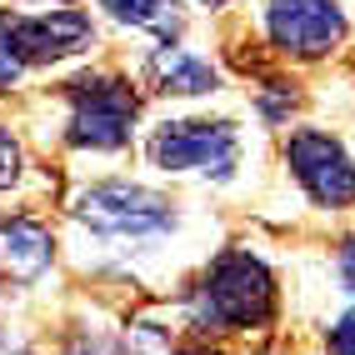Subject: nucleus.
<instances>
[{
  "label": "nucleus",
  "instance_id": "obj_2",
  "mask_svg": "<svg viewBox=\"0 0 355 355\" xmlns=\"http://www.w3.org/2000/svg\"><path fill=\"white\" fill-rule=\"evenodd\" d=\"M70 216L80 225H90L96 235H110V241H150V235L171 230L175 210L165 196L146 191V185H130V180H105V185H90V191L76 196Z\"/></svg>",
  "mask_w": 355,
  "mask_h": 355
},
{
  "label": "nucleus",
  "instance_id": "obj_11",
  "mask_svg": "<svg viewBox=\"0 0 355 355\" xmlns=\"http://www.w3.org/2000/svg\"><path fill=\"white\" fill-rule=\"evenodd\" d=\"M15 175H20V146H15V135L0 125V191L15 185Z\"/></svg>",
  "mask_w": 355,
  "mask_h": 355
},
{
  "label": "nucleus",
  "instance_id": "obj_14",
  "mask_svg": "<svg viewBox=\"0 0 355 355\" xmlns=\"http://www.w3.org/2000/svg\"><path fill=\"white\" fill-rule=\"evenodd\" d=\"M340 280L355 291V241H345V245H340Z\"/></svg>",
  "mask_w": 355,
  "mask_h": 355
},
{
  "label": "nucleus",
  "instance_id": "obj_4",
  "mask_svg": "<svg viewBox=\"0 0 355 355\" xmlns=\"http://www.w3.org/2000/svg\"><path fill=\"white\" fill-rule=\"evenodd\" d=\"M150 160L160 171H200L225 180L241 160V135L230 121H171L155 130Z\"/></svg>",
  "mask_w": 355,
  "mask_h": 355
},
{
  "label": "nucleus",
  "instance_id": "obj_8",
  "mask_svg": "<svg viewBox=\"0 0 355 355\" xmlns=\"http://www.w3.org/2000/svg\"><path fill=\"white\" fill-rule=\"evenodd\" d=\"M51 230L35 225V220H0V270L10 280H35L45 266H51Z\"/></svg>",
  "mask_w": 355,
  "mask_h": 355
},
{
  "label": "nucleus",
  "instance_id": "obj_12",
  "mask_svg": "<svg viewBox=\"0 0 355 355\" xmlns=\"http://www.w3.org/2000/svg\"><path fill=\"white\" fill-rule=\"evenodd\" d=\"M20 70H26V60H20L15 40H10V31H6V20H0V85H10Z\"/></svg>",
  "mask_w": 355,
  "mask_h": 355
},
{
  "label": "nucleus",
  "instance_id": "obj_1",
  "mask_svg": "<svg viewBox=\"0 0 355 355\" xmlns=\"http://www.w3.org/2000/svg\"><path fill=\"white\" fill-rule=\"evenodd\" d=\"M191 311H196V325H205V330L260 325V320H270V311H275V280H270V270L260 266L255 255L230 250V255H220L216 266L205 270Z\"/></svg>",
  "mask_w": 355,
  "mask_h": 355
},
{
  "label": "nucleus",
  "instance_id": "obj_15",
  "mask_svg": "<svg viewBox=\"0 0 355 355\" xmlns=\"http://www.w3.org/2000/svg\"><path fill=\"white\" fill-rule=\"evenodd\" d=\"M80 355H115V350H101V345H96V350H80Z\"/></svg>",
  "mask_w": 355,
  "mask_h": 355
},
{
  "label": "nucleus",
  "instance_id": "obj_9",
  "mask_svg": "<svg viewBox=\"0 0 355 355\" xmlns=\"http://www.w3.org/2000/svg\"><path fill=\"white\" fill-rule=\"evenodd\" d=\"M150 76L165 96H205V90H220V76L196 51H185V45H160L155 60H150Z\"/></svg>",
  "mask_w": 355,
  "mask_h": 355
},
{
  "label": "nucleus",
  "instance_id": "obj_10",
  "mask_svg": "<svg viewBox=\"0 0 355 355\" xmlns=\"http://www.w3.org/2000/svg\"><path fill=\"white\" fill-rule=\"evenodd\" d=\"M101 6L121 20V26H135V31H155V35H171L180 26V10L175 0H101Z\"/></svg>",
  "mask_w": 355,
  "mask_h": 355
},
{
  "label": "nucleus",
  "instance_id": "obj_5",
  "mask_svg": "<svg viewBox=\"0 0 355 355\" xmlns=\"http://www.w3.org/2000/svg\"><path fill=\"white\" fill-rule=\"evenodd\" d=\"M286 160H291L295 180L305 185V196L315 205L340 210V205L355 200V165H350L340 140H330L320 130H295L286 140Z\"/></svg>",
  "mask_w": 355,
  "mask_h": 355
},
{
  "label": "nucleus",
  "instance_id": "obj_16",
  "mask_svg": "<svg viewBox=\"0 0 355 355\" xmlns=\"http://www.w3.org/2000/svg\"><path fill=\"white\" fill-rule=\"evenodd\" d=\"M200 6H225V0H200Z\"/></svg>",
  "mask_w": 355,
  "mask_h": 355
},
{
  "label": "nucleus",
  "instance_id": "obj_3",
  "mask_svg": "<svg viewBox=\"0 0 355 355\" xmlns=\"http://www.w3.org/2000/svg\"><path fill=\"white\" fill-rule=\"evenodd\" d=\"M70 96V146L90 150H121L135 130V96L115 76H80L65 85Z\"/></svg>",
  "mask_w": 355,
  "mask_h": 355
},
{
  "label": "nucleus",
  "instance_id": "obj_7",
  "mask_svg": "<svg viewBox=\"0 0 355 355\" xmlns=\"http://www.w3.org/2000/svg\"><path fill=\"white\" fill-rule=\"evenodd\" d=\"M6 31L26 65H51L90 45V15L85 10H51V15H6Z\"/></svg>",
  "mask_w": 355,
  "mask_h": 355
},
{
  "label": "nucleus",
  "instance_id": "obj_13",
  "mask_svg": "<svg viewBox=\"0 0 355 355\" xmlns=\"http://www.w3.org/2000/svg\"><path fill=\"white\" fill-rule=\"evenodd\" d=\"M330 355H355V311L330 330Z\"/></svg>",
  "mask_w": 355,
  "mask_h": 355
},
{
  "label": "nucleus",
  "instance_id": "obj_6",
  "mask_svg": "<svg viewBox=\"0 0 355 355\" xmlns=\"http://www.w3.org/2000/svg\"><path fill=\"white\" fill-rule=\"evenodd\" d=\"M266 26H270L275 51L300 55V60L330 55L345 40V15L336 0H270Z\"/></svg>",
  "mask_w": 355,
  "mask_h": 355
}]
</instances>
